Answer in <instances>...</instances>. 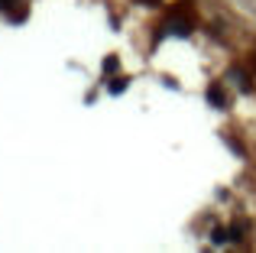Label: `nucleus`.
Returning <instances> with one entry per match:
<instances>
[{
    "mask_svg": "<svg viewBox=\"0 0 256 253\" xmlns=\"http://www.w3.org/2000/svg\"><path fill=\"white\" fill-rule=\"evenodd\" d=\"M208 101H214V104H218V108H224V91H220V88H208Z\"/></svg>",
    "mask_w": 256,
    "mask_h": 253,
    "instance_id": "obj_1",
    "label": "nucleus"
},
{
    "mask_svg": "<svg viewBox=\"0 0 256 253\" xmlns=\"http://www.w3.org/2000/svg\"><path fill=\"white\" fill-rule=\"evenodd\" d=\"M124 88H126V78H114V88H110L114 94H120V91H124Z\"/></svg>",
    "mask_w": 256,
    "mask_h": 253,
    "instance_id": "obj_2",
    "label": "nucleus"
},
{
    "mask_svg": "<svg viewBox=\"0 0 256 253\" xmlns=\"http://www.w3.org/2000/svg\"><path fill=\"white\" fill-rule=\"evenodd\" d=\"M6 6H10V0H0V10H6Z\"/></svg>",
    "mask_w": 256,
    "mask_h": 253,
    "instance_id": "obj_3",
    "label": "nucleus"
}]
</instances>
